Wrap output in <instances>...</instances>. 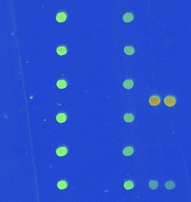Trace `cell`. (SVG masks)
<instances>
[{"mask_svg": "<svg viewBox=\"0 0 191 202\" xmlns=\"http://www.w3.org/2000/svg\"><path fill=\"white\" fill-rule=\"evenodd\" d=\"M164 103L167 106L169 107H172L174 105L175 101V99L174 98L171 97H166L165 98Z\"/></svg>", "mask_w": 191, "mask_h": 202, "instance_id": "6da1fadb", "label": "cell"}, {"mask_svg": "<svg viewBox=\"0 0 191 202\" xmlns=\"http://www.w3.org/2000/svg\"><path fill=\"white\" fill-rule=\"evenodd\" d=\"M165 188L168 189V190H172V189L175 188V185L172 181H169L165 182Z\"/></svg>", "mask_w": 191, "mask_h": 202, "instance_id": "30bf717a", "label": "cell"}, {"mask_svg": "<svg viewBox=\"0 0 191 202\" xmlns=\"http://www.w3.org/2000/svg\"><path fill=\"white\" fill-rule=\"evenodd\" d=\"M149 103L152 106H156V105H158L160 103V100H159L158 97H153L150 99Z\"/></svg>", "mask_w": 191, "mask_h": 202, "instance_id": "9c48e42d", "label": "cell"}, {"mask_svg": "<svg viewBox=\"0 0 191 202\" xmlns=\"http://www.w3.org/2000/svg\"><path fill=\"white\" fill-rule=\"evenodd\" d=\"M56 153L58 156H64V155H66L67 153V149L64 147H60V148H58L56 151Z\"/></svg>", "mask_w": 191, "mask_h": 202, "instance_id": "3957f363", "label": "cell"}, {"mask_svg": "<svg viewBox=\"0 0 191 202\" xmlns=\"http://www.w3.org/2000/svg\"><path fill=\"white\" fill-rule=\"evenodd\" d=\"M125 53L127 55H132L134 53V49L132 47H126L124 48Z\"/></svg>", "mask_w": 191, "mask_h": 202, "instance_id": "4fadbf2b", "label": "cell"}, {"mask_svg": "<svg viewBox=\"0 0 191 202\" xmlns=\"http://www.w3.org/2000/svg\"><path fill=\"white\" fill-rule=\"evenodd\" d=\"M58 188L60 190H63L67 187V184L65 181H62L58 183Z\"/></svg>", "mask_w": 191, "mask_h": 202, "instance_id": "2e32d148", "label": "cell"}, {"mask_svg": "<svg viewBox=\"0 0 191 202\" xmlns=\"http://www.w3.org/2000/svg\"><path fill=\"white\" fill-rule=\"evenodd\" d=\"M149 187L152 190H155L158 187V182L156 181L151 180L149 182Z\"/></svg>", "mask_w": 191, "mask_h": 202, "instance_id": "ba28073f", "label": "cell"}, {"mask_svg": "<svg viewBox=\"0 0 191 202\" xmlns=\"http://www.w3.org/2000/svg\"><path fill=\"white\" fill-rule=\"evenodd\" d=\"M56 52H57L59 55L63 56L66 54L67 49L64 47H59L56 49Z\"/></svg>", "mask_w": 191, "mask_h": 202, "instance_id": "7c38bea8", "label": "cell"}, {"mask_svg": "<svg viewBox=\"0 0 191 202\" xmlns=\"http://www.w3.org/2000/svg\"><path fill=\"white\" fill-rule=\"evenodd\" d=\"M123 87L127 89H130L131 88L133 87L134 86V82L131 79H129L125 80L123 83Z\"/></svg>", "mask_w": 191, "mask_h": 202, "instance_id": "277c9868", "label": "cell"}, {"mask_svg": "<svg viewBox=\"0 0 191 202\" xmlns=\"http://www.w3.org/2000/svg\"><path fill=\"white\" fill-rule=\"evenodd\" d=\"M122 152L123 154H124L125 156H130V155L133 154L134 149L133 148V147H126V148L123 150Z\"/></svg>", "mask_w": 191, "mask_h": 202, "instance_id": "5b68a950", "label": "cell"}, {"mask_svg": "<svg viewBox=\"0 0 191 202\" xmlns=\"http://www.w3.org/2000/svg\"><path fill=\"white\" fill-rule=\"evenodd\" d=\"M56 85L60 89H63V88H66L67 84L66 81L64 80H59L57 82Z\"/></svg>", "mask_w": 191, "mask_h": 202, "instance_id": "5bb4252c", "label": "cell"}, {"mask_svg": "<svg viewBox=\"0 0 191 202\" xmlns=\"http://www.w3.org/2000/svg\"><path fill=\"white\" fill-rule=\"evenodd\" d=\"M56 19L59 23L64 22L67 19V15L64 12L58 13L56 16Z\"/></svg>", "mask_w": 191, "mask_h": 202, "instance_id": "7a4b0ae2", "label": "cell"}, {"mask_svg": "<svg viewBox=\"0 0 191 202\" xmlns=\"http://www.w3.org/2000/svg\"><path fill=\"white\" fill-rule=\"evenodd\" d=\"M124 120L126 123H131L134 121V117L131 113H126L124 115Z\"/></svg>", "mask_w": 191, "mask_h": 202, "instance_id": "8fae6325", "label": "cell"}, {"mask_svg": "<svg viewBox=\"0 0 191 202\" xmlns=\"http://www.w3.org/2000/svg\"><path fill=\"white\" fill-rule=\"evenodd\" d=\"M134 184L131 181H128L125 182L124 187L126 190H130V189H133L134 188Z\"/></svg>", "mask_w": 191, "mask_h": 202, "instance_id": "9a60e30c", "label": "cell"}, {"mask_svg": "<svg viewBox=\"0 0 191 202\" xmlns=\"http://www.w3.org/2000/svg\"><path fill=\"white\" fill-rule=\"evenodd\" d=\"M134 19V16L131 13H126L123 16V20L125 23H130Z\"/></svg>", "mask_w": 191, "mask_h": 202, "instance_id": "8992f818", "label": "cell"}, {"mask_svg": "<svg viewBox=\"0 0 191 202\" xmlns=\"http://www.w3.org/2000/svg\"><path fill=\"white\" fill-rule=\"evenodd\" d=\"M56 119L58 123H63L67 120V116L64 113H59L56 117Z\"/></svg>", "mask_w": 191, "mask_h": 202, "instance_id": "52a82bcc", "label": "cell"}]
</instances>
